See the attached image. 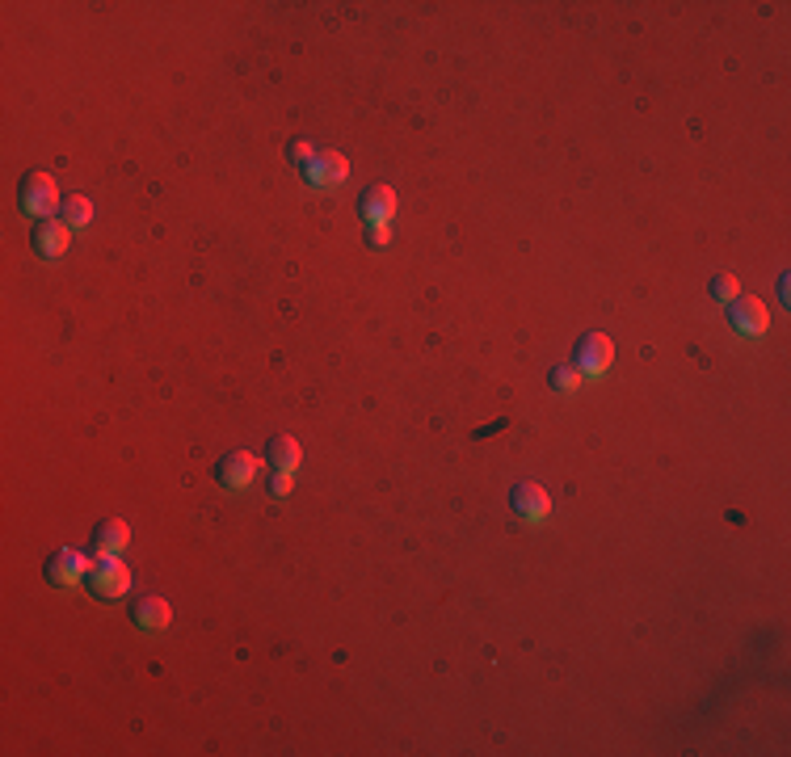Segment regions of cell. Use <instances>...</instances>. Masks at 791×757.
<instances>
[{
  "label": "cell",
  "mask_w": 791,
  "mask_h": 757,
  "mask_svg": "<svg viewBox=\"0 0 791 757\" xmlns=\"http://www.w3.org/2000/svg\"><path fill=\"white\" fill-rule=\"evenodd\" d=\"M89 585L97 598H127V589L135 585L131 581V568L123 564V556H106V551H97L93 556V568H89Z\"/></svg>",
  "instance_id": "cell-1"
},
{
  "label": "cell",
  "mask_w": 791,
  "mask_h": 757,
  "mask_svg": "<svg viewBox=\"0 0 791 757\" xmlns=\"http://www.w3.org/2000/svg\"><path fill=\"white\" fill-rule=\"evenodd\" d=\"M17 202H22V211L34 215V219H51V211L64 207V198H59V186L51 173H30L22 181V190H17Z\"/></svg>",
  "instance_id": "cell-2"
},
{
  "label": "cell",
  "mask_w": 791,
  "mask_h": 757,
  "mask_svg": "<svg viewBox=\"0 0 791 757\" xmlns=\"http://www.w3.org/2000/svg\"><path fill=\"white\" fill-rule=\"evenodd\" d=\"M611 362H615V341L606 337V333H585L581 341H577V371L581 375H590V379H598V375H606L611 371Z\"/></svg>",
  "instance_id": "cell-3"
},
{
  "label": "cell",
  "mask_w": 791,
  "mask_h": 757,
  "mask_svg": "<svg viewBox=\"0 0 791 757\" xmlns=\"http://www.w3.org/2000/svg\"><path fill=\"white\" fill-rule=\"evenodd\" d=\"M261 472V459L253 455V450H232V455H223L215 463V480L223 488H232V493H240V488H249Z\"/></svg>",
  "instance_id": "cell-4"
},
{
  "label": "cell",
  "mask_w": 791,
  "mask_h": 757,
  "mask_svg": "<svg viewBox=\"0 0 791 757\" xmlns=\"http://www.w3.org/2000/svg\"><path fill=\"white\" fill-rule=\"evenodd\" d=\"M89 568H93V556H85V551H76V547H59V556H51V564H47V581L68 589V585L85 581Z\"/></svg>",
  "instance_id": "cell-5"
},
{
  "label": "cell",
  "mask_w": 791,
  "mask_h": 757,
  "mask_svg": "<svg viewBox=\"0 0 791 757\" xmlns=\"http://www.w3.org/2000/svg\"><path fill=\"white\" fill-rule=\"evenodd\" d=\"M728 324H733L737 333H745V337H762L770 329V312H766L762 299L737 295L733 303H728Z\"/></svg>",
  "instance_id": "cell-6"
},
{
  "label": "cell",
  "mask_w": 791,
  "mask_h": 757,
  "mask_svg": "<svg viewBox=\"0 0 791 757\" xmlns=\"http://www.w3.org/2000/svg\"><path fill=\"white\" fill-rule=\"evenodd\" d=\"M510 505H514V514H518L522 522H543L547 514H552V497H547V488H543V484H535V480L514 484Z\"/></svg>",
  "instance_id": "cell-7"
},
{
  "label": "cell",
  "mask_w": 791,
  "mask_h": 757,
  "mask_svg": "<svg viewBox=\"0 0 791 757\" xmlns=\"http://www.w3.org/2000/svg\"><path fill=\"white\" fill-rule=\"evenodd\" d=\"M303 173H308V186H316V190L333 186L337 190V186H346V177H350V160L341 152H320Z\"/></svg>",
  "instance_id": "cell-8"
},
{
  "label": "cell",
  "mask_w": 791,
  "mask_h": 757,
  "mask_svg": "<svg viewBox=\"0 0 791 757\" xmlns=\"http://www.w3.org/2000/svg\"><path fill=\"white\" fill-rule=\"evenodd\" d=\"M396 190L392 186H367L362 190V198H358V215H362V223H392L396 219Z\"/></svg>",
  "instance_id": "cell-9"
},
{
  "label": "cell",
  "mask_w": 791,
  "mask_h": 757,
  "mask_svg": "<svg viewBox=\"0 0 791 757\" xmlns=\"http://www.w3.org/2000/svg\"><path fill=\"white\" fill-rule=\"evenodd\" d=\"M68 244H72V228H68L64 219H43V223L34 228V249L43 253L47 261H59V257H64Z\"/></svg>",
  "instance_id": "cell-10"
},
{
  "label": "cell",
  "mask_w": 791,
  "mask_h": 757,
  "mask_svg": "<svg viewBox=\"0 0 791 757\" xmlns=\"http://www.w3.org/2000/svg\"><path fill=\"white\" fill-rule=\"evenodd\" d=\"M127 543H131V526L123 518H106V522L93 530V547L106 551V556H123Z\"/></svg>",
  "instance_id": "cell-11"
},
{
  "label": "cell",
  "mask_w": 791,
  "mask_h": 757,
  "mask_svg": "<svg viewBox=\"0 0 791 757\" xmlns=\"http://www.w3.org/2000/svg\"><path fill=\"white\" fill-rule=\"evenodd\" d=\"M135 623L144 627V631H165L173 623V606L160 598V593H152V598H144V602L135 606Z\"/></svg>",
  "instance_id": "cell-12"
},
{
  "label": "cell",
  "mask_w": 791,
  "mask_h": 757,
  "mask_svg": "<svg viewBox=\"0 0 791 757\" xmlns=\"http://www.w3.org/2000/svg\"><path fill=\"white\" fill-rule=\"evenodd\" d=\"M266 455H270V463H274V472H299V463H303V446H299L295 438L282 434V438H274V442H270Z\"/></svg>",
  "instance_id": "cell-13"
},
{
  "label": "cell",
  "mask_w": 791,
  "mask_h": 757,
  "mask_svg": "<svg viewBox=\"0 0 791 757\" xmlns=\"http://www.w3.org/2000/svg\"><path fill=\"white\" fill-rule=\"evenodd\" d=\"M59 219H64L68 228H89V223H93V202L85 194H68L64 207H59Z\"/></svg>",
  "instance_id": "cell-14"
},
{
  "label": "cell",
  "mask_w": 791,
  "mask_h": 757,
  "mask_svg": "<svg viewBox=\"0 0 791 757\" xmlns=\"http://www.w3.org/2000/svg\"><path fill=\"white\" fill-rule=\"evenodd\" d=\"M547 383H552L556 392H577V387H581V371H577V366H552Z\"/></svg>",
  "instance_id": "cell-15"
},
{
  "label": "cell",
  "mask_w": 791,
  "mask_h": 757,
  "mask_svg": "<svg viewBox=\"0 0 791 757\" xmlns=\"http://www.w3.org/2000/svg\"><path fill=\"white\" fill-rule=\"evenodd\" d=\"M316 156H320V148H316L312 139H295L291 148H287V160H291V165H299V169H308Z\"/></svg>",
  "instance_id": "cell-16"
},
{
  "label": "cell",
  "mask_w": 791,
  "mask_h": 757,
  "mask_svg": "<svg viewBox=\"0 0 791 757\" xmlns=\"http://www.w3.org/2000/svg\"><path fill=\"white\" fill-rule=\"evenodd\" d=\"M741 295V282L733 278V274H720L716 282H712V299H720V303H733Z\"/></svg>",
  "instance_id": "cell-17"
},
{
  "label": "cell",
  "mask_w": 791,
  "mask_h": 757,
  "mask_svg": "<svg viewBox=\"0 0 791 757\" xmlns=\"http://www.w3.org/2000/svg\"><path fill=\"white\" fill-rule=\"evenodd\" d=\"M291 488H295V472H274V480H270L274 497H291Z\"/></svg>",
  "instance_id": "cell-18"
},
{
  "label": "cell",
  "mask_w": 791,
  "mask_h": 757,
  "mask_svg": "<svg viewBox=\"0 0 791 757\" xmlns=\"http://www.w3.org/2000/svg\"><path fill=\"white\" fill-rule=\"evenodd\" d=\"M392 240V232H388V223H371V244L375 249H383V244Z\"/></svg>",
  "instance_id": "cell-19"
}]
</instances>
